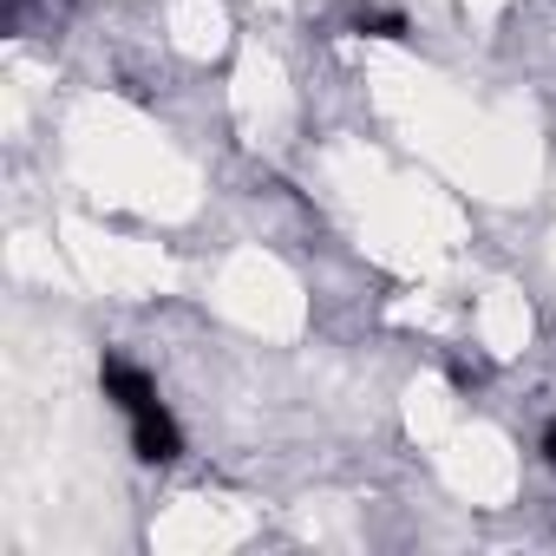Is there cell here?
I'll return each mask as SVG.
<instances>
[{"label":"cell","instance_id":"cell-1","mask_svg":"<svg viewBox=\"0 0 556 556\" xmlns=\"http://www.w3.org/2000/svg\"><path fill=\"white\" fill-rule=\"evenodd\" d=\"M99 387H105V400L118 406V419L131 426V452H138L144 465L184 458V426L170 419V406L157 400V380H151L144 367H131L125 354H105V361H99Z\"/></svg>","mask_w":556,"mask_h":556},{"label":"cell","instance_id":"cell-2","mask_svg":"<svg viewBox=\"0 0 556 556\" xmlns=\"http://www.w3.org/2000/svg\"><path fill=\"white\" fill-rule=\"evenodd\" d=\"M354 34H367V40H406L413 27H406L400 8H354Z\"/></svg>","mask_w":556,"mask_h":556},{"label":"cell","instance_id":"cell-3","mask_svg":"<svg viewBox=\"0 0 556 556\" xmlns=\"http://www.w3.org/2000/svg\"><path fill=\"white\" fill-rule=\"evenodd\" d=\"M543 465H549V471H556V426H549V432H543Z\"/></svg>","mask_w":556,"mask_h":556}]
</instances>
